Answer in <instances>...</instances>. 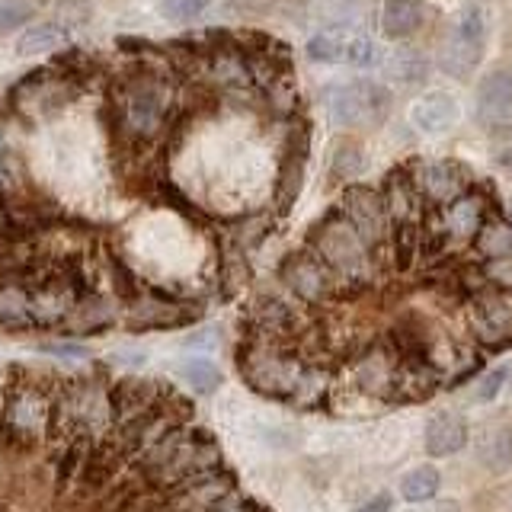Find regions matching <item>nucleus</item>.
<instances>
[{"mask_svg":"<svg viewBox=\"0 0 512 512\" xmlns=\"http://www.w3.org/2000/svg\"><path fill=\"white\" fill-rule=\"evenodd\" d=\"M388 506H391V500H388V496H375L372 503H368V506H362V512H388Z\"/></svg>","mask_w":512,"mask_h":512,"instance_id":"nucleus-41","label":"nucleus"},{"mask_svg":"<svg viewBox=\"0 0 512 512\" xmlns=\"http://www.w3.org/2000/svg\"><path fill=\"white\" fill-rule=\"evenodd\" d=\"M448 224V234H455V237H471L480 231V212H477V205L474 202H458L452 212H448L445 218Z\"/></svg>","mask_w":512,"mask_h":512,"instance_id":"nucleus-34","label":"nucleus"},{"mask_svg":"<svg viewBox=\"0 0 512 512\" xmlns=\"http://www.w3.org/2000/svg\"><path fill=\"white\" fill-rule=\"evenodd\" d=\"M116 324H122V298L109 292H84L58 333L71 336V340H84V336H100Z\"/></svg>","mask_w":512,"mask_h":512,"instance_id":"nucleus-14","label":"nucleus"},{"mask_svg":"<svg viewBox=\"0 0 512 512\" xmlns=\"http://www.w3.org/2000/svg\"><path fill=\"white\" fill-rule=\"evenodd\" d=\"M304 157H308V135H292L282 157V167H279V208L288 212L292 202L298 199L301 192V180H304Z\"/></svg>","mask_w":512,"mask_h":512,"instance_id":"nucleus-24","label":"nucleus"},{"mask_svg":"<svg viewBox=\"0 0 512 512\" xmlns=\"http://www.w3.org/2000/svg\"><path fill=\"white\" fill-rule=\"evenodd\" d=\"M308 250L330 266L333 276L340 279L343 292L346 288H362L375 276L372 250L365 247V240L352 231V224L340 212L314 224V231L308 237Z\"/></svg>","mask_w":512,"mask_h":512,"instance_id":"nucleus-4","label":"nucleus"},{"mask_svg":"<svg viewBox=\"0 0 512 512\" xmlns=\"http://www.w3.org/2000/svg\"><path fill=\"white\" fill-rule=\"evenodd\" d=\"M384 71H388V77H394L397 84H420V80L426 77V71H429V64H426V58L420 52L400 48V52H394L388 58Z\"/></svg>","mask_w":512,"mask_h":512,"instance_id":"nucleus-30","label":"nucleus"},{"mask_svg":"<svg viewBox=\"0 0 512 512\" xmlns=\"http://www.w3.org/2000/svg\"><path fill=\"white\" fill-rule=\"evenodd\" d=\"M237 372L250 391L282 400L301 410L324 404L330 375L320 365L298 356L295 346L244 340L237 346Z\"/></svg>","mask_w":512,"mask_h":512,"instance_id":"nucleus-1","label":"nucleus"},{"mask_svg":"<svg viewBox=\"0 0 512 512\" xmlns=\"http://www.w3.org/2000/svg\"><path fill=\"white\" fill-rule=\"evenodd\" d=\"M426 452L432 458H448V455H458L464 445H468V426L458 413L452 410H439L436 416H429L426 423Z\"/></svg>","mask_w":512,"mask_h":512,"instance_id":"nucleus-21","label":"nucleus"},{"mask_svg":"<svg viewBox=\"0 0 512 512\" xmlns=\"http://www.w3.org/2000/svg\"><path fill=\"white\" fill-rule=\"evenodd\" d=\"M237 477L228 468H218L205 477L189 480V484L176 487L170 493H160L167 512H208L212 506H218L221 500H228L231 493H237Z\"/></svg>","mask_w":512,"mask_h":512,"instance_id":"nucleus-15","label":"nucleus"},{"mask_svg":"<svg viewBox=\"0 0 512 512\" xmlns=\"http://www.w3.org/2000/svg\"><path fill=\"white\" fill-rule=\"evenodd\" d=\"M279 282L295 301L311 304V308L333 301L336 295H343L340 279H336L330 266L320 260V256H314L308 247L285 256L279 266Z\"/></svg>","mask_w":512,"mask_h":512,"instance_id":"nucleus-10","label":"nucleus"},{"mask_svg":"<svg viewBox=\"0 0 512 512\" xmlns=\"http://www.w3.org/2000/svg\"><path fill=\"white\" fill-rule=\"evenodd\" d=\"M0 512H10V506H7L4 500H0Z\"/></svg>","mask_w":512,"mask_h":512,"instance_id":"nucleus-44","label":"nucleus"},{"mask_svg":"<svg viewBox=\"0 0 512 512\" xmlns=\"http://www.w3.org/2000/svg\"><path fill=\"white\" fill-rule=\"evenodd\" d=\"M208 512H260V509H256V503L250 500V496H244V493L237 490V493L228 496V500H221L218 506H212Z\"/></svg>","mask_w":512,"mask_h":512,"instance_id":"nucleus-39","label":"nucleus"},{"mask_svg":"<svg viewBox=\"0 0 512 512\" xmlns=\"http://www.w3.org/2000/svg\"><path fill=\"white\" fill-rule=\"evenodd\" d=\"M64 378L39 368H10L0 394V455L29 458L52 439V397Z\"/></svg>","mask_w":512,"mask_h":512,"instance_id":"nucleus-2","label":"nucleus"},{"mask_svg":"<svg viewBox=\"0 0 512 512\" xmlns=\"http://www.w3.org/2000/svg\"><path fill=\"white\" fill-rule=\"evenodd\" d=\"M474 119L484 132H503L512 125V71L496 68L477 84Z\"/></svg>","mask_w":512,"mask_h":512,"instance_id":"nucleus-17","label":"nucleus"},{"mask_svg":"<svg viewBox=\"0 0 512 512\" xmlns=\"http://www.w3.org/2000/svg\"><path fill=\"white\" fill-rule=\"evenodd\" d=\"M477 458L493 471L512 468V423H493L490 429L480 432Z\"/></svg>","mask_w":512,"mask_h":512,"instance_id":"nucleus-28","label":"nucleus"},{"mask_svg":"<svg viewBox=\"0 0 512 512\" xmlns=\"http://www.w3.org/2000/svg\"><path fill=\"white\" fill-rule=\"evenodd\" d=\"M439 487H442V477L436 468H413L400 480V496H404L407 503H426L439 493Z\"/></svg>","mask_w":512,"mask_h":512,"instance_id":"nucleus-29","label":"nucleus"},{"mask_svg":"<svg viewBox=\"0 0 512 512\" xmlns=\"http://www.w3.org/2000/svg\"><path fill=\"white\" fill-rule=\"evenodd\" d=\"M461 186H464V173H461V167L448 164V160L426 164L420 173V189L436 202H452L461 192Z\"/></svg>","mask_w":512,"mask_h":512,"instance_id":"nucleus-27","label":"nucleus"},{"mask_svg":"<svg viewBox=\"0 0 512 512\" xmlns=\"http://www.w3.org/2000/svg\"><path fill=\"white\" fill-rule=\"evenodd\" d=\"M362 170V148L356 141H343V144H336V151H333V164H330V173H333V180H352Z\"/></svg>","mask_w":512,"mask_h":512,"instance_id":"nucleus-33","label":"nucleus"},{"mask_svg":"<svg viewBox=\"0 0 512 512\" xmlns=\"http://www.w3.org/2000/svg\"><path fill=\"white\" fill-rule=\"evenodd\" d=\"M167 384L157 378H141V375H125L109 384L112 394V410H116V423L135 420V416L151 413L160 400L167 397Z\"/></svg>","mask_w":512,"mask_h":512,"instance_id":"nucleus-19","label":"nucleus"},{"mask_svg":"<svg viewBox=\"0 0 512 512\" xmlns=\"http://www.w3.org/2000/svg\"><path fill=\"white\" fill-rule=\"evenodd\" d=\"M340 215L352 224V231L365 240V247L372 253L391 237V221H388V212H384L381 192H375V189L349 186L346 196H343Z\"/></svg>","mask_w":512,"mask_h":512,"instance_id":"nucleus-13","label":"nucleus"},{"mask_svg":"<svg viewBox=\"0 0 512 512\" xmlns=\"http://www.w3.org/2000/svg\"><path fill=\"white\" fill-rule=\"evenodd\" d=\"M71 39V32L64 23H36V26H26L20 36H16V55L32 58V55H48V52H58Z\"/></svg>","mask_w":512,"mask_h":512,"instance_id":"nucleus-25","label":"nucleus"},{"mask_svg":"<svg viewBox=\"0 0 512 512\" xmlns=\"http://www.w3.org/2000/svg\"><path fill=\"white\" fill-rule=\"evenodd\" d=\"M509 378H512V368L509 365L487 368V372L471 384V400H474V404H490V400H496V397L506 391Z\"/></svg>","mask_w":512,"mask_h":512,"instance_id":"nucleus-31","label":"nucleus"},{"mask_svg":"<svg viewBox=\"0 0 512 512\" xmlns=\"http://www.w3.org/2000/svg\"><path fill=\"white\" fill-rule=\"evenodd\" d=\"M490 36V13L480 0H468L458 16L452 29H448V39L442 45V58L439 68L452 77H471L480 68V58H484V45Z\"/></svg>","mask_w":512,"mask_h":512,"instance_id":"nucleus-7","label":"nucleus"},{"mask_svg":"<svg viewBox=\"0 0 512 512\" xmlns=\"http://www.w3.org/2000/svg\"><path fill=\"white\" fill-rule=\"evenodd\" d=\"M7 231H10V212L4 205V196H0V237H7Z\"/></svg>","mask_w":512,"mask_h":512,"instance_id":"nucleus-42","label":"nucleus"},{"mask_svg":"<svg viewBox=\"0 0 512 512\" xmlns=\"http://www.w3.org/2000/svg\"><path fill=\"white\" fill-rule=\"evenodd\" d=\"M39 349L48 352V356H55V359H64V362L90 359V349L80 343V340H71V336H61V340H45Z\"/></svg>","mask_w":512,"mask_h":512,"instance_id":"nucleus-37","label":"nucleus"},{"mask_svg":"<svg viewBox=\"0 0 512 512\" xmlns=\"http://www.w3.org/2000/svg\"><path fill=\"white\" fill-rule=\"evenodd\" d=\"M176 375H180V381L196 394H212L224 381L221 365L212 356H196V352H189V356L176 362Z\"/></svg>","mask_w":512,"mask_h":512,"instance_id":"nucleus-26","label":"nucleus"},{"mask_svg":"<svg viewBox=\"0 0 512 512\" xmlns=\"http://www.w3.org/2000/svg\"><path fill=\"white\" fill-rule=\"evenodd\" d=\"M32 16H36V7L29 0H0V36L16 32L20 26H29Z\"/></svg>","mask_w":512,"mask_h":512,"instance_id":"nucleus-35","label":"nucleus"},{"mask_svg":"<svg viewBox=\"0 0 512 512\" xmlns=\"http://www.w3.org/2000/svg\"><path fill=\"white\" fill-rule=\"evenodd\" d=\"M218 336H221L218 327H199L196 333H189V336H186L183 346H186V352H196V356H205L208 349H215V346H218Z\"/></svg>","mask_w":512,"mask_h":512,"instance_id":"nucleus-38","label":"nucleus"},{"mask_svg":"<svg viewBox=\"0 0 512 512\" xmlns=\"http://www.w3.org/2000/svg\"><path fill=\"white\" fill-rule=\"evenodd\" d=\"M480 253L490 256V260H506L512 256V228L509 224H487L480 228Z\"/></svg>","mask_w":512,"mask_h":512,"instance_id":"nucleus-32","label":"nucleus"},{"mask_svg":"<svg viewBox=\"0 0 512 512\" xmlns=\"http://www.w3.org/2000/svg\"><path fill=\"white\" fill-rule=\"evenodd\" d=\"M218 468H224V455H221L218 439L192 420L183 429V436H180V442H176L173 455L164 461V468H160L148 484H141V487H148L154 493H170L176 487L189 484V480L205 477Z\"/></svg>","mask_w":512,"mask_h":512,"instance_id":"nucleus-5","label":"nucleus"},{"mask_svg":"<svg viewBox=\"0 0 512 512\" xmlns=\"http://www.w3.org/2000/svg\"><path fill=\"white\" fill-rule=\"evenodd\" d=\"M304 52L317 64H349V68H372V64H378V45L349 29L317 32L304 45Z\"/></svg>","mask_w":512,"mask_h":512,"instance_id":"nucleus-12","label":"nucleus"},{"mask_svg":"<svg viewBox=\"0 0 512 512\" xmlns=\"http://www.w3.org/2000/svg\"><path fill=\"white\" fill-rule=\"evenodd\" d=\"M103 375H74L58 384L52 397V439L64 445L106 442L116 429V410Z\"/></svg>","mask_w":512,"mask_h":512,"instance_id":"nucleus-3","label":"nucleus"},{"mask_svg":"<svg viewBox=\"0 0 512 512\" xmlns=\"http://www.w3.org/2000/svg\"><path fill=\"white\" fill-rule=\"evenodd\" d=\"M468 324L480 343L487 346L512 343V292L480 295L468 311Z\"/></svg>","mask_w":512,"mask_h":512,"instance_id":"nucleus-18","label":"nucleus"},{"mask_svg":"<svg viewBox=\"0 0 512 512\" xmlns=\"http://www.w3.org/2000/svg\"><path fill=\"white\" fill-rule=\"evenodd\" d=\"M0 330L4 333L36 330L29 311V285L20 276H0Z\"/></svg>","mask_w":512,"mask_h":512,"instance_id":"nucleus-22","label":"nucleus"},{"mask_svg":"<svg viewBox=\"0 0 512 512\" xmlns=\"http://www.w3.org/2000/svg\"><path fill=\"white\" fill-rule=\"evenodd\" d=\"M170 112V93L160 84L157 77H135L122 87L119 96V122L125 128V135H132L138 141L154 138L167 122Z\"/></svg>","mask_w":512,"mask_h":512,"instance_id":"nucleus-9","label":"nucleus"},{"mask_svg":"<svg viewBox=\"0 0 512 512\" xmlns=\"http://www.w3.org/2000/svg\"><path fill=\"white\" fill-rule=\"evenodd\" d=\"M324 106L330 122L340 128L378 125L391 109V90L378 80H346L324 90Z\"/></svg>","mask_w":512,"mask_h":512,"instance_id":"nucleus-8","label":"nucleus"},{"mask_svg":"<svg viewBox=\"0 0 512 512\" xmlns=\"http://www.w3.org/2000/svg\"><path fill=\"white\" fill-rule=\"evenodd\" d=\"M352 378L356 388L368 397H391L400 391V359L394 346L375 343L359 352L356 365H352Z\"/></svg>","mask_w":512,"mask_h":512,"instance_id":"nucleus-16","label":"nucleus"},{"mask_svg":"<svg viewBox=\"0 0 512 512\" xmlns=\"http://www.w3.org/2000/svg\"><path fill=\"white\" fill-rule=\"evenodd\" d=\"M301 304V301H298ZM298 304L288 292H263L256 295L247 311V333L244 340H263V343H282L292 346L301 330Z\"/></svg>","mask_w":512,"mask_h":512,"instance_id":"nucleus-11","label":"nucleus"},{"mask_svg":"<svg viewBox=\"0 0 512 512\" xmlns=\"http://www.w3.org/2000/svg\"><path fill=\"white\" fill-rule=\"evenodd\" d=\"M212 0H160L157 13L170 23H192L196 16H202L208 10Z\"/></svg>","mask_w":512,"mask_h":512,"instance_id":"nucleus-36","label":"nucleus"},{"mask_svg":"<svg viewBox=\"0 0 512 512\" xmlns=\"http://www.w3.org/2000/svg\"><path fill=\"white\" fill-rule=\"evenodd\" d=\"M490 279H493V285H500V288H506V292H512V256L490 263Z\"/></svg>","mask_w":512,"mask_h":512,"instance_id":"nucleus-40","label":"nucleus"},{"mask_svg":"<svg viewBox=\"0 0 512 512\" xmlns=\"http://www.w3.org/2000/svg\"><path fill=\"white\" fill-rule=\"evenodd\" d=\"M199 320V304L183 295H170L167 288L138 285L122 301V324L132 333L144 330H176Z\"/></svg>","mask_w":512,"mask_h":512,"instance_id":"nucleus-6","label":"nucleus"},{"mask_svg":"<svg viewBox=\"0 0 512 512\" xmlns=\"http://www.w3.org/2000/svg\"><path fill=\"white\" fill-rule=\"evenodd\" d=\"M378 23L388 39H410L426 23V4L423 0H384Z\"/></svg>","mask_w":512,"mask_h":512,"instance_id":"nucleus-23","label":"nucleus"},{"mask_svg":"<svg viewBox=\"0 0 512 512\" xmlns=\"http://www.w3.org/2000/svg\"><path fill=\"white\" fill-rule=\"evenodd\" d=\"M506 215H509V228H512V202H509V208H506Z\"/></svg>","mask_w":512,"mask_h":512,"instance_id":"nucleus-43","label":"nucleus"},{"mask_svg":"<svg viewBox=\"0 0 512 512\" xmlns=\"http://www.w3.org/2000/svg\"><path fill=\"white\" fill-rule=\"evenodd\" d=\"M458 119V103L448 90H432L410 106V122L420 135H445Z\"/></svg>","mask_w":512,"mask_h":512,"instance_id":"nucleus-20","label":"nucleus"}]
</instances>
